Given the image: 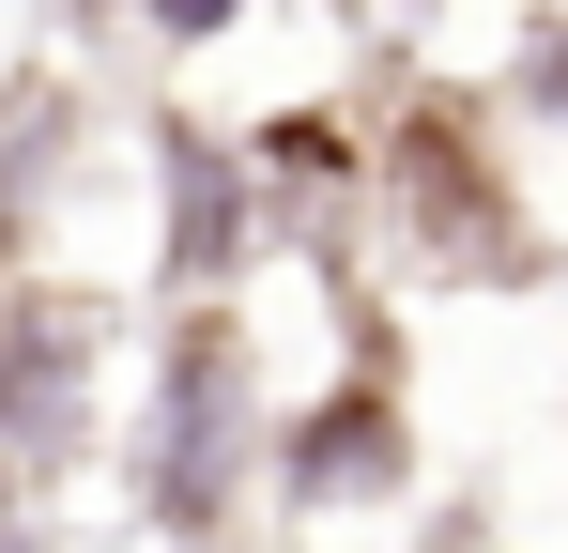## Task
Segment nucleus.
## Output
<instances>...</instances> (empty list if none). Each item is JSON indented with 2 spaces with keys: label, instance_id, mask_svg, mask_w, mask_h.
<instances>
[{
  "label": "nucleus",
  "instance_id": "nucleus-2",
  "mask_svg": "<svg viewBox=\"0 0 568 553\" xmlns=\"http://www.w3.org/2000/svg\"><path fill=\"white\" fill-rule=\"evenodd\" d=\"M262 446H277V415H262V354H246V308L231 292H185L170 308V354H154V400H139V523L170 553H231L246 539V492H262Z\"/></svg>",
  "mask_w": 568,
  "mask_h": 553
},
{
  "label": "nucleus",
  "instance_id": "nucleus-8",
  "mask_svg": "<svg viewBox=\"0 0 568 553\" xmlns=\"http://www.w3.org/2000/svg\"><path fill=\"white\" fill-rule=\"evenodd\" d=\"M231 16H246V0H154V47H215Z\"/></svg>",
  "mask_w": 568,
  "mask_h": 553
},
{
  "label": "nucleus",
  "instance_id": "nucleus-10",
  "mask_svg": "<svg viewBox=\"0 0 568 553\" xmlns=\"http://www.w3.org/2000/svg\"><path fill=\"white\" fill-rule=\"evenodd\" d=\"M62 16H108V0H62Z\"/></svg>",
  "mask_w": 568,
  "mask_h": 553
},
{
  "label": "nucleus",
  "instance_id": "nucleus-1",
  "mask_svg": "<svg viewBox=\"0 0 568 553\" xmlns=\"http://www.w3.org/2000/svg\"><path fill=\"white\" fill-rule=\"evenodd\" d=\"M369 215L399 231V276H430V292H523V276L554 262L507 123L476 92H446V78H415L399 123L369 139Z\"/></svg>",
  "mask_w": 568,
  "mask_h": 553
},
{
  "label": "nucleus",
  "instance_id": "nucleus-7",
  "mask_svg": "<svg viewBox=\"0 0 568 553\" xmlns=\"http://www.w3.org/2000/svg\"><path fill=\"white\" fill-rule=\"evenodd\" d=\"M538 154H568V0H538L523 16V47H507V92H491Z\"/></svg>",
  "mask_w": 568,
  "mask_h": 553
},
{
  "label": "nucleus",
  "instance_id": "nucleus-6",
  "mask_svg": "<svg viewBox=\"0 0 568 553\" xmlns=\"http://www.w3.org/2000/svg\"><path fill=\"white\" fill-rule=\"evenodd\" d=\"M62 184H78V92H62V78H16V92H0V276L31 262V231H47Z\"/></svg>",
  "mask_w": 568,
  "mask_h": 553
},
{
  "label": "nucleus",
  "instance_id": "nucleus-3",
  "mask_svg": "<svg viewBox=\"0 0 568 553\" xmlns=\"http://www.w3.org/2000/svg\"><path fill=\"white\" fill-rule=\"evenodd\" d=\"M93 400H108V308L62 276H0V476L47 492L93 461Z\"/></svg>",
  "mask_w": 568,
  "mask_h": 553
},
{
  "label": "nucleus",
  "instance_id": "nucleus-5",
  "mask_svg": "<svg viewBox=\"0 0 568 553\" xmlns=\"http://www.w3.org/2000/svg\"><path fill=\"white\" fill-rule=\"evenodd\" d=\"M262 262V154L231 139V123H154V276H170V308L185 292H231V276Z\"/></svg>",
  "mask_w": 568,
  "mask_h": 553
},
{
  "label": "nucleus",
  "instance_id": "nucleus-4",
  "mask_svg": "<svg viewBox=\"0 0 568 553\" xmlns=\"http://www.w3.org/2000/svg\"><path fill=\"white\" fill-rule=\"evenodd\" d=\"M262 492H277L292 523H354V507H399L415 492V400H399V369H384V339L323 400H292L277 446H262Z\"/></svg>",
  "mask_w": 568,
  "mask_h": 553
},
{
  "label": "nucleus",
  "instance_id": "nucleus-9",
  "mask_svg": "<svg viewBox=\"0 0 568 553\" xmlns=\"http://www.w3.org/2000/svg\"><path fill=\"white\" fill-rule=\"evenodd\" d=\"M0 553H47V523H31V507H0Z\"/></svg>",
  "mask_w": 568,
  "mask_h": 553
}]
</instances>
